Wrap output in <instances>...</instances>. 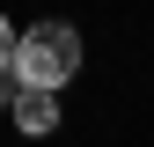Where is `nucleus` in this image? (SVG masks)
Returning a JSON list of instances; mask_svg holds the SVG:
<instances>
[{
    "label": "nucleus",
    "mask_w": 154,
    "mask_h": 147,
    "mask_svg": "<svg viewBox=\"0 0 154 147\" xmlns=\"http://www.w3.org/2000/svg\"><path fill=\"white\" fill-rule=\"evenodd\" d=\"M15 52H22V37L8 30V15H0V81H15Z\"/></svg>",
    "instance_id": "obj_3"
},
{
    "label": "nucleus",
    "mask_w": 154,
    "mask_h": 147,
    "mask_svg": "<svg viewBox=\"0 0 154 147\" xmlns=\"http://www.w3.org/2000/svg\"><path fill=\"white\" fill-rule=\"evenodd\" d=\"M15 96H22V81H0V103H8V110H15Z\"/></svg>",
    "instance_id": "obj_4"
},
{
    "label": "nucleus",
    "mask_w": 154,
    "mask_h": 147,
    "mask_svg": "<svg viewBox=\"0 0 154 147\" xmlns=\"http://www.w3.org/2000/svg\"><path fill=\"white\" fill-rule=\"evenodd\" d=\"M15 125H22L29 140L59 133V96H44V88H22V96H15Z\"/></svg>",
    "instance_id": "obj_2"
},
{
    "label": "nucleus",
    "mask_w": 154,
    "mask_h": 147,
    "mask_svg": "<svg viewBox=\"0 0 154 147\" xmlns=\"http://www.w3.org/2000/svg\"><path fill=\"white\" fill-rule=\"evenodd\" d=\"M73 74H81V30H73V22H37V30H22V52H15V81H22V88L59 96Z\"/></svg>",
    "instance_id": "obj_1"
}]
</instances>
